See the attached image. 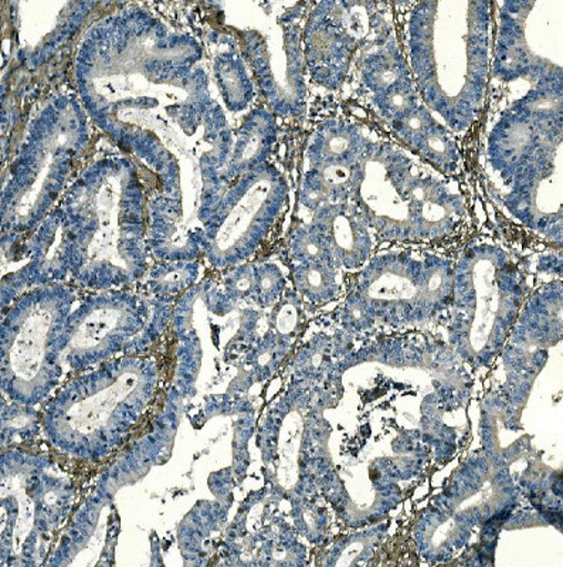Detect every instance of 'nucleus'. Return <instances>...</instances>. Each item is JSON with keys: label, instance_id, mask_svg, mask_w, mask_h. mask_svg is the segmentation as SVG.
I'll return each mask as SVG.
<instances>
[{"label": "nucleus", "instance_id": "14", "mask_svg": "<svg viewBox=\"0 0 563 567\" xmlns=\"http://www.w3.org/2000/svg\"><path fill=\"white\" fill-rule=\"evenodd\" d=\"M277 126L274 116L257 110L238 131L229 164V177H243L267 164L276 142Z\"/></svg>", "mask_w": 563, "mask_h": 567}, {"label": "nucleus", "instance_id": "1", "mask_svg": "<svg viewBox=\"0 0 563 567\" xmlns=\"http://www.w3.org/2000/svg\"><path fill=\"white\" fill-rule=\"evenodd\" d=\"M85 45L91 58L89 70L81 74L83 93L124 91V103H135V109L110 116L100 126L110 133L135 114L113 135L116 138L124 131L120 140L125 138L133 126H139L142 133L146 125L144 138L152 142L151 134L154 135L156 150L166 148L170 158L177 161L185 197L184 165L190 162L192 169L201 175L203 152L197 148L199 141L194 135L203 124V111L213 106L207 97L206 79L197 78L202 71L192 78L199 49L191 40L166 33L158 22L135 23L131 19L124 22L121 18L101 23Z\"/></svg>", "mask_w": 563, "mask_h": 567}, {"label": "nucleus", "instance_id": "22", "mask_svg": "<svg viewBox=\"0 0 563 567\" xmlns=\"http://www.w3.org/2000/svg\"><path fill=\"white\" fill-rule=\"evenodd\" d=\"M298 281L304 290L311 292L313 296H323L331 288L329 271L327 268L317 265L303 268L299 271Z\"/></svg>", "mask_w": 563, "mask_h": 567}, {"label": "nucleus", "instance_id": "24", "mask_svg": "<svg viewBox=\"0 0 563 567\" xmlns=\"http://www.w3.org/2000/svg\"><path fill=\"white\" fill-rule=\"evenodd\" d=\"M233 284H235V290L240 293L247 292L253 286L252 277L248 275H242Z\"/></svg>", "mask_w": 563, "mask_h": 567}, {"label": "nucleus", "instance_id": "8", "mask_svg": "<svg viewBox=\"0 0 563 567\" xmlns=\"http://www.w3.org/2000/svg\"><path fill=\"white\" fill-rule=\"evenodd\" d=\"M367 3L324 2L308 19L304 58L313 79L326 89L337 90L347 78L355 49L368 29H382L380 23H362Z\"/></svg>", "mask_w": 563, "mask_h": 567}, {"label": "nucleus", "instance_id": "23", "mask_svg": "<svg viewBox=\"0 0 563 567\" xmlns=\"http://www.w3.org/2000/svg\"><path fill=\"white\" fill-rule=\"evenodd\" d=\"M258 286H260V290L263 293H270L276 290L278 286L277 275H274L272 271L263 272L260 280H258Z\"/></svg>", "mask_w": 563, "mask_h": 567}, {"label": "nucleus", "instance_id": "11", "mask_svg": "<svg viewBox=\"0 0 563 567\" xmlns=\"http://www.w3.org/2000/svg\"><path fill=\"white\" fill-rule=\"evenodd\" d=\"M562 130V124L542 126L519 114H502L489 140V161L505 184H511L515 175L540 150L547 134Z\"/></svg>", "mask_w": 563, "mask_h": 567}, {"label": "nucleus", "instance_id": "20", "mask_svg": "<svg viewBox=\"0 0 563 567\" xmlns=\"http://www.w3.org/2000/svg\"><path fill=\"white\" fill-rule=\"evenodd\" d=\"M434 123V116L428 106L419 104L409 114L402 116V118L390 123V126H392L399 138L412 150Z\"/></svg>", "mask_w": 563, "mask_h": 567}, {"label": "nucleus", "instance_id": "17", "mask_svg": "<svg viewBox=\"0 0 563 567\" xmlns=\"http://www.w3.org/2000/svg\"><path fill=\"white\" fill-rule=\"evenodd\" d=\"M216 79L233 113L247 109L253 99V84L247 70L238 55L229 53L216 60Z\"/></svg>", "mask_w": 563, "mask_h": 567}, {"label": "nucleus", "instance_id": "13", "mask_svg": "<svg viewBox=\"0 0 563 567\" xmlns=\"http://www.w3.org/2000/svg\"><path fill=\"white\" fill-rule=\"evenodd\" d=\"M370 141L357 125L328 121L314 135L307 155L311 168L327 165L359 164L367 154Z\"/></svg>", "mask_w": 563, "mask_h": 567}, {"label": "nucleus", "instance_id": "10", "mask_svg": "<svg viewBox=\"0 0 563 567\" xmlns=\"http://www.w3.org/2000/svg\"><path fill=\"white\" fill-rule=\"evenodd\" d=\"M248 60L260 81L263 94L277 114L299 115L306 105V58L301 49V33L296 24H284L278 45L262 33L247 34Z\"/></svg>", "mask_w": 563, "mask_h": 567}, {"label": "nucleus", "instance_id": "5", "mask_svg": "<svg viewBox=\"0 0 563 567\" xmlns=\"http://www.w3.org/2000/svg\"><path fill=\"white\" fill-rule=\"evenodd\" d=\"M63 216L65 229L85 241L90 255L125 266L120 246L139 241L144 229V195L131 162L104 159L91 166L71 187Z\"/></svg>", "mask_w": 563, "mask_h": 567}, {"label": "nucleus", "instance_id": "6", "mask_svg": "<svg viewBox=\"0 0 563 567\" xmlns=\"http://www.w3.org/2000/svg\"><path fill=\"white\" fill-rule=\"evenodd\" d=\"M494 75L535 85L562 83V2L502 3Z\"/></svg>", "mask_w": 563, "mask_h": 567}, {"label": "nucleus", "instance_id": "4", "mask_svg": "<svg viewBox=\"0 0 563 567\" xmlns=\"http://www.w3.org/2000/svg\"><path fill=\"white\" fill-rule=\"evenodd\" d=\"M85 140L83 114L59 100L39 115L3 190V221L28 227L53 205Z\"/></svg>", "mask_w": 563, "mask_h": 567}, {"label": "nucleus", "instance_id": "2", "mask_svg": "<svg viewBox=\"0 0 563 567\" xmlns=\"http://www.w3.org/2000/svg\"><path fill=\"white\" fill-rule=\"evenodd\" d=\"M490 2L416 4L409 20L410 63L426 106L461 133L483 109L489 79Z\"/></svg>", "mask_w": 563, "mask_h": 567}, {"label": "nucleus", "instance_id": "16", "mask_svg": "<svg viewBox=\"0 0 563 567\" xmlns=\"http://www.w3.org/2000/svg\"><path fill=\"white\" fill-rule=\"evenodd\" d=\"M510 111L538 125L562 124V83L535 85Z\"/></svg>", "mask_w": 563, "mask_h": 567}, {"label": "nucleus", "instance_id": "7", "mask_svg": "<svg viewBox=\"0 0 563 567\" xmlns=\"http://www.w3.org/2000/svg\"><path fill=\"white\" fill-rule=\"evenodd\" d=\"M287 195L286 179L270 164L243 176L217 207L212 251L226 258L250 251L282 215Z\"/></svg>", "mask_w": 563, "mask_h": 567}, {"label": "nucleus", "instance_id": "19", "mask_svg": "<svg viewBox=\"0 0 563 567\" xmlns=\"http://www.w3.org/2000/svg\"><path fill=\"white\" fill-rule=\"evenodd\" d=\"M373 104L377 106L379 114L389 121V124L393 123V121L402 118L419 105L418 89H416L412 79H405L385 93L373 95Z\"/></svg>", "mask_w": 563, "mask_h": 567}, {"label": "nucleus", "instance_id": "18", "mask_svg": "<svg viewBox=\"0 0 563 567\" xmlns=\"http://www.w3.org/2000/svg\"><path fill=\"white\" fill-rule=\"evenodd\" d=\"M436 169L444 174H453L458 169L460 155L458 145L450 131L436 121L428 133L412 148Z\"/></svg>", "mask_w": 563, "mask_h": 567}, {"label": "nucleus", "instance_id": "3", "mask_svg": "<svg viewBox=\"0 0 563 567\" xmlns=\"http://www.w3.org/2000/svg\"><path fill=\"white\" fill-rule=\"evenodd\" d=\"M352 202L379 233L431 237L453 229L464 202L430 175L413 172L412 161L389 144L370 142Z\"/></svg>", "mask_w": 563, "mask_h": 567}, {"label": "nucleus", "instance_id": "21", "mask_svg": "<svg viewBox=\"0 0 563 567\" xmlns=\"http://www.w3.org/2000/svg\"><path fill=\"white\" fill-rule=\"evenodd\" d=\"M294 248L299 256L306 260H321L328 250V243L317 227H308V229H299L296 239H294Z\"/></svg>", "mask_w": 563, "mask_h": 567}, {"label": "nucleus", "instance_id": "15", "mask_svg": "<svg viewBox=\"0 0 563 567\" xmlns=\"http://www.w3.org/2000/svg\"><path fill=\"white\" fill-rule=\"evenodd\" d=\"M410 78L408 60L403 58L392 38L385 40L375 48L372 53L365 55L361 62V80L373 95L385 93L399 81Z\"/></svg>", "mask_w": 563, "mask_h": 567}, {"label": "nucleus", "instance_id": "12", "mask_svg": "<svg viewBox=\"0 0 563 567\" xmlns=\"http://www.w3.org/2000/svg\"><path fill=\"white\" fill-rule=\"evenodd\" d=\"M314 227L349 265H357L369 250L368 223L357 205L329 204L314 213Z\"/></svg>", "mask_w": 563, "mask_h": 567}, {"label": "nucleus", "instance_id": "9", "mask_svg": "<svg viewBox=\"0 0 563 567\" xmlns=\"http://www.w3.org/2000/svg\"><path fill=\"white\" fill-rule=\"evenodd\" d=\"M506 209L531 229L562 231V130L547 134L511 181Z\"/></svg>", "mask_w": 563, "mask_h": 567}]
</instances>
